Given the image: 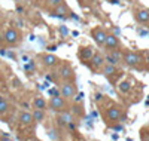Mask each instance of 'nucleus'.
Here are the masks:
<instances>
[{
    "mask_svg": "<svg viewBox=\"0 0 149 141\" xmlns=\"http://www.w3.org/2000/svg\"><path fill=\"white\" fill-rule=\"evenodd\" d=\"M0 19H2V18H0Z\"/></svg>",
    "mask_w": 149,
    "mask_h": 141,
    "instance_id": "obj_28",
    "label": "nucleus"
},
{
    "mask_svg": "<svg viewBox=\"0 0 149 141\" xmlns=\"http://www.w3.org/2000/svg\"><path fill=\"white\" fill-rule=\"evenodd\" d=\"M3 98H5V97H3V95H2V94H0V101H2V100H3Z\"/></svg>",
    "mask_w": 149,
    "mask_h": 141,
    "instance_id": "obj_26",
    "label": "nucleus"
},
{
    "mask_svg": "<svg viewBox=\"0 0 149 141\" xmlns=\"http://www.w3.org/2000/svg\"><path fill=\"white\" fill-rule=\"evenodd\" d=\"M49 109L55 113H60V111H64L67 110V100L63 98L61 95H54L51 100H49Z\"/></svg>",
    "mask_w": 149,
    "mask_h": 141,
    "instance_id": "obj_3",
    "label": "nucleus"
},
{
    "mask_svg": "<svg viewBox=\"0 0 149 141\" xmlns=\"http://www.w3.org/2000/svg\"><path fill=\"white\" fill-rule=\"evenodd\" d=\"M90 61H91V67H93L94 70H100V68H102V66L106 62L103 55L95 54V52H94V55H93V58H91Z\"/></svg>",
    "mask_w": 149,
    "mask_h": 141,
    "instance_id": "obj_14",
    "label": "nucleus"
},
{
    "mask_svg": "<svg viewBox=\"0 0 149 141\" xmlns=\"http://www.w3.org/2000/svg\"><path fill=\"white\" fill-rule=\"evenodd\" d=\"M104 61L109 62V64H113V66H119V62L122 61V54H121V50L118 49H112L109 50V54L104 55Z\"/></svg>",
    "mask_w": 149,
    "mask_h": 141,
    "instance_id": "obj_8",
    "label": "nucleus"
},
{
    "mask_svg": "<svg viewBox=\"0 0 149 141\" xmlns=\"http://www.w3.org/2000/svg\"><path fill=\"white\" fill-rule=\"evenodd\" d=\"M9 109H10L9 102H8V101H6V100L3 98L2 101H0V114H5V113H6V111H8Z\"/></svg>",
    "mask_w": 149,
    "mask_h": 141,
    "instance_id": "obj_21",
    "label": "nucleus"
},
{
    "mask_svg": "<svg viewBox=\"0 0 149 141\" xmlns=\"http://www.w3.org/2000/svg\"><path fill=\"white\" fill-rule=\"evenodd\" d=\"M134 18L139 24H148L149 22V10L148 9H137L134 12Z\"/></svg>",
    "mask_w": 149,
    "mask_h": 141,
    "instance_id": "obj_12",
    "label": "nucleus"
},
{
    "mask_svg": "<svg viewBox=\"0 0 149 141\" xmlns=\"http://www.w3.org/2000/svg\"><path fill=\"white\" fill-rule=\"evenodd\" d=\"M112 128H113L115 131H122V126H121V125H113Z\"/></svg>",
    "mask_w": 149,
    "mask_h": 141,
    "instance_id": "obj_23",
    "label": "nucleus"
},
{
    "mask_svg": "<svg viewBox=\"0 0 149 141\" xmlns=\"http://www.w3.org/2000/svg\"><path fill=\"white\" fill-rule=\"evenodd\" d=\"M118 91H119L121 94L130 92V91H131V82H130V80H122V82H119V83H118Z\"/></svg>",
    "mask_w": 149,
    "mask_h": 141,
    "instance_id": "obj_18",
    "label": "nucleus"
},
{
    "mask_svg": "<svg viewBox=\"0 0 149 141\" xmlns=\"http://www.w3.org/2000/svg\"><path fill=\"white\" fill-rule=\"evenodd\" d=\"M74 118H73V114L69 111V110H64V111H60L58 113V116H57V123L60 126H67V123L73 122Z\"/></svg>",
    "mask_w": 149,
    "mask_h": 141,
    "instance_id": "obj_10",
    "label": "nucleus"
},
{
    "mask_svg": "<svg viewBox=\"0 0 149 141\" xmlns=\"http://www.w3.org/2000/svg\"><path fill=\"white\" fill-rule=\"evenodd\" d=\"M54 12H55L57 15H66V14H69V9H67V6L64 3H61L60 6L54 8Z\"/></svg>",
    "mask_w": 149,
    "mask_h": 141,
    "instance_id": "obj_20",
    "label": "nucleus"
},
{
    "mask_svg": "<svg viewBox=\"0 0 149 141\" xmlns=\"http://www.w3.org/2000/svg\"><path fill=\"white\" fill-rule=\"evenodd\" d=\"M148 64H149V54H148Z\"/></svg>",
    "mask_w": 149,
    "mask_h": 141,
    "instance_id": "obj_27",
    "label": "nucleus"
},
{
    "mask_svg": "<svg viewBox=\"0 0 149 141\" xmlns=\"http://www.w3.org/2000/svg\"><path fill=\"white\" fill-rule=\"evenodd\" d=\"M33 114V120H36V122H39V123H42L43 120H45V110H39V109H34V111L31 113Z\"/></svg>",
    "mask_w": 149,
    "mask_h": 141,
    "instance_id": "obj_19",
    "label": "nucleus"
},
{
    "mask_svg": "<svg viewBox=\"0 0 149 141\" xmlns=\"http://www.w3.org/2000/svg\"><path fill=\"white\" fill-rule=\"evenodd\" d=\"M119 46H121V42H119L118 37H116L115 34H107L103 48H104L106 50H112V49H118Z\"/></svg>",
    "mask_w": 149,
    "mask_h": 141,
    "instance_id": "obj_9",
    "label": "nucleus"
},
{
    "mask_svg": "<svg viewBox=\"0 0 149 141\" xmlns=\"http://www.w3.org/2000/svg\"><path fill=\"white\" fill-rule=\"evenodd\" d=\"M58 76L63 82L72 80L74 77V70H73L72 66H69V64H63V66H60V68H58Z\"/></svg>",
    "mask_w": 149,
    "mask_h": 141,
    "instance_id": "obj_6",
    "label": "nucleus"
},
{
    "mask_svg": "<svg viewBox=\"0 0 149 141\" xmlns=\"http://www.w3.org/2000/svg\"><path fill=\"white\" fill-rule=\"evenodd\" d=\"M100 71H102V74H103V76L109 77V76H112V74L118 73V67H116V66H113V64L104 62L103 66H102V68H100Z\"/></svg>",
    "mask_w": 149,
    "mask_h": 141,
    "instance_id": "obj_16",
    "label": "nucleus"
},
{
    "mask_svg": "<svg viewBox=\"0 0 149 141\" xmlns=\"http://www.w3.org/2000/svg\"><path fill=\"white\" fill-rule=\"evenodd\" d=\"M93 55H94V50H93V48H90V46L81 48L79 52H78V57H79L81 61H90V59L93 58Z\"/></svg>",
    "mask_w": 149,
    "mask_h": 141,
    "instance_id": "obj_13",
    "label": "nucleus"
},
{
    "mask_svg": "<svg viewBox=\"0 0 149 141\" xmlns=\"http://www.w3.org/2000/svg\"><path fill=\"white\" fill-rule=\"evenodd\" d=\"M2 40H3V34H2V33H0V42H2Z\"/></svg>",
    "mask_w": 149,
    "mask_h": 141,
    "instance_id": "obj_25",
    "label": "nucleus"
},
{
    "mask_svg": "<svg viewBox=\"0 0 149 141\" xmlns=\"http://www.w3.org/2000/svg\"><path fill=\"white\" fill-rule=\"evenodd\" d=\"M46 107H48V102H46V100H45L43 97L37 95V97H34V98H33V109L46 110Z\"/></svg>",
    "mask_w": 149,
    "mask_h": 141,
    "instance_id": "obj_17",
    "label": "nucleus"
},
{
    "mask_svg": "<svg viewBox=\"0 0 149 141\" xmlns=\"http://www.w3.org/2000/svg\"><path fill=\"white\" fill-rule=\"evenodd\" d=\"M122 119H124V114H122L121 107L112 106V107H109L107 111L104 113V120H106V123H109V125L118 123V122L122 120Z\"/></svg>",
    "mask_w": 149,
    "mask_h": 141,
    "instance_id": "obj_1",
    "label": "nucleus"
},
{
    "mask_svg": "<svg viewBox=\"0 0 149 141\" xmlns=\"http://www.w3.org/2000/svg\"><path fill=\"white\" fill-rule=\"evenodd\" d=\"M78 89H76V85H74L72 80H67V82H63L61 85V97L66 98V100H73L74 95H76Z\"/></svg>",
    "mask_w": 149,
    "mask_h": 141,
    "instance_id": "obj_4",
    "label": "nucleus"
},
{
    "mask_svg": "<svg viewBox=\"0 0 149 141\" xmlns=\"http://www.w3.org/2000/svg\"><path fill=\"white\" fill-rule=\"evenodd\" d=\"M21 40V33L18 31V28L15 27H9L6 28V31L3 33V42L6 45H10V46H15L18 45Z\"/></svg>",
    "mask_w": 149,
    "mask_h": 141,
    "instance_id": "obj_2",
    "label": "nucleus"
},
{
    "mask_svg": "<svg viewBox=\"0 0 149 141\" xmlns=\"http://www.w3.org/2000/svg\"><path fill=\"white\" fill-rule=\"evenodd\" d=\"M122 61L125 62L128 67H137L142 62V58H140L139 54L133 52V50H125V52L122 54Z\"/></svg>",
    "mask_w": 149,
    "mask_h": 141,
    "instance_id": "obj_5",
    "label": "nucleus"
},
{
    "mask_svg": "<svg viewBox=\"0 0 149 141\" xmlns=\"http://www.w3.org/2000/svg\"><path fill=\"white\" fill-rule=\"evenodd\" d=\"M0 141H14V140H12V138H9L8 135H5V137H3L2 140H0Z\"/></svg>",
    "mask_w": 149,
    "mask_h": 141,
    "instance_id": "obj_24",
    "label": "nucleus"
},
{
    "mask_svg": "<svg viewBox=\"0 0 149 141\" xmlns=\"http://www.w3.org/2000/svg\"><path fill=\"white\" fill-rule=\"evenodd\" d=\"M91 37L94 39V42H95L98 46H103L106 37H107V33H106V30L102 28V27H95V28L91 30Z\"/></svg>",
    "mask_w": 149,
    "mask_h": 141,
    "instance_id": "obj_7",
    "label": "nucleus"
},
{
    "mask_svg": "<svg viewBox=\"0 0 149 141\" xmlns=\"http://www.w3.org/2000/svg\"><path fill=\"white\" fill-rule=\"evenodd\" d=\"M40 59H42V64L46 67H57L60 64V58H57L52 54H43L40 57Z\"/></svg>",
    "mask_w": 149,
    "mask_h": 141,
    "instance_id": "obj_11",
    "label": "nucleus"
},
{
    "mask_svg": "<svg viewBox=\"0 0 149 141\" xmlns=\"http://www.w3.org/2000/svg\"><path fill=\"white\" fill-rule=\"evenodd\" d=\"M46 3H48V6L49 8H57V6H60L61 3H64V0H46Z\"/></svg>",
    "mask_w": 149,
    "mask_h": 141,
    "instance_id": "obj_22",
    "label": "nucleus"
},
{
    "mask_svg": "<svg viewBox=\"0 0 149 141\" xmlns=\"http://www.w3.org/2000/svg\"><path fill=\"white\" fill-rule=\"evenodd\" d=\"M18 120H19V123H21L22 126H30V125L34 122V120H33V114H31L30 111H21Z\"/></svg>",
    "mask_w": 149,
    "mask_h": 141,
    "instance_id": "obj_15",
    "label": "nucleus"
}]
</instances>
